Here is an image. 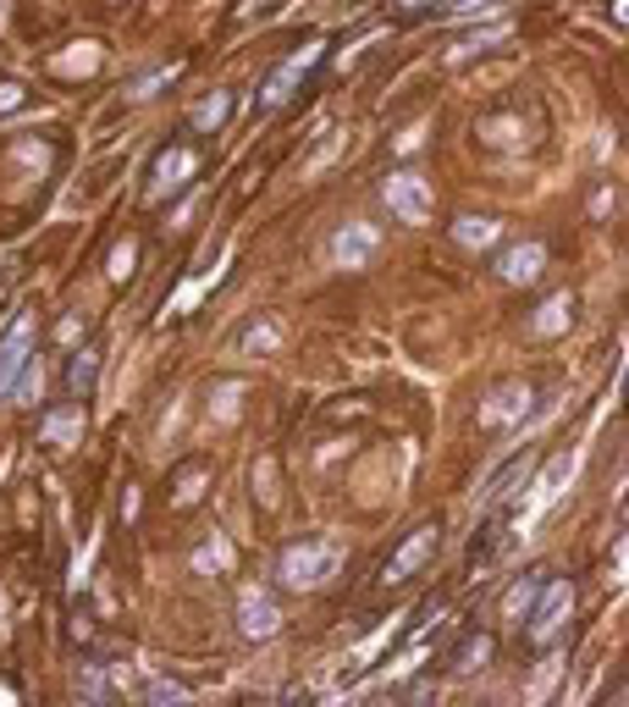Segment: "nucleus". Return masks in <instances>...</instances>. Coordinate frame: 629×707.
<instances>
[{"mask_svg":"<svg viewBox=\"0 0 629 707\" xmlns=\"http://www.w3.org/2000/svg\"><path fill=\"white\" fill-rule=\"evenodd\" d=\"M569 613H574V586H569V580H542V591H535V602H530V631H524V642H530L535 652H547V647L569 631Z\"/></svg>","mask_w":629,"mask_h":707,"instance_id":"obj_1","label":"nucleus"},{"mask_svg":"<svg viewBox=\"0 0 629 707\" xmlns=\"http://www.w3.org/2000/svg\"><path fill=\"white\" fill-rule=\"evenodd\" d=\"M331 570H337V542H326V537L293 542V548L282 553V580L299 586V591H320V586L331 580Z\"/></svg>","mask_w":629,"mask_h":707,"instance_id":"obj_2","label":"nucleus"},{"mask_svg":"<svg viewBox=\"0 0 629 707\" xmlns=\"http://www.w3.org/2000/svg\"><path fill=\"white\" fill-rule=\"evenodd\" d=\"M320 56H326V39H310L304 50H293V56H288V61L271 72V77H265V95H259V106H265V111L288 106V100L299 95V83H304V77L320 67Z\"/></svg>","mask_w":629,"mask_h":707,"instance_id":"obj_3","label":"nucleus"},{"mask_svg":"<svg viewBox=\"0 0 629 707\" xmlns=\"http://www.w3.org/2000/svg\"><path fill=\"white\" fill-rule=\"evenodd\" d=\"M436 548H441V525H420L414 537H409V542L387 559V564H382V586H403L414 570H425V559H431Z\"/></svg>","mask_w":629,"mask_h":707,"instance_id":"obj_4","label":"nucleus"},{"mask_svg":"<svg viewBox=\"0 0 629 707\" xmlns=\"http://www.w3.org/2000/svg\"><path fill=\"white\" fill-rule=\"evenodd\" d=\"M387 205H392V216L398 221H431V189H425V177H414V171H392L387 177Z\"/></svg>","mask_w":629,"mask_h":707,"instance_id":"obj_5","label":"nucleus"},{"mask_svg":"<svg viewBox=\"0 0 629 707\" xmlns=\"http://www.w3.org/2000/svg\"><path fill=\"white\" fill-rule=\"evenodd\" d=\"M238 631H243L249 642H271V636L282 631V608H277V597H271V591H249V597L238 602Z\"/></svg>","mask_w":629,"mask_h":707,"instance_id":"obj_6","label":"nucleus"},{"mask_svg":"<svg viewBox=\"0 0 629 707\" xmlns=\"http://www.w3.org/2000/svg\"><path fill=\"white\" fill-rule=\"evenodd\" d=\"M542 265H547V243L542 238H524V243H513V249L497 254V277L503 283H535V277H542Z\"/></svg>","mask_w":629,"mask_h":707,"instance_id":"obj_7","label":"nucleus"},{"mask_svg":"<svg viewBox=\"0 0 629 707\" xmlns=\"http://www.w3.org/2000/svg\"><path fill=\"white\" fill-rule=\"evenodd\" d=\"M28 354H34V321H17L7 332V343H0V398H7L17 387V376L28 371Z\"/></svg>","mask_w":629,"mask_h":707,"instance_id":"obj_8","label":"nucleus"},{"mask_svg":"<svg viewBox=\"0 0 629 707\" xmlns=\"http://www.w3.org/2000/svg\"><path fill=\"white\" fill-rule=\"evenodd\" d=\"M194 166H199V155H194L189 144H171V149H160V155H155V183H149V200H166L171 189H183Z\"/></svg>","mask_w":629,"mask_h":707,"instance_id":"obj_9","label":"nucleus"},{"mask_svg":"<svg viewBox=\"0 0 629 707\" xmlns=\"http://www.w3.org/2000/svg\"><path fill=\"white\" fill-rule=\"evenodd\" d=\"M205 481H210V465L205 459H189V465H177L171 470V508H194L199 498H205Z\"/></svg>","mask_w":629,"mask_h":707,"instance_id":"obj_10","label":"nucleus"},{"mask_svg":"<svg viewBox=\"0 0 629 707\" xmlns=\"http://www.w3.org/2000/svg\"><path fill=\"white\" fill-rule=\"evenodd\" d=\"M100 343H88V348H77L72 354V366H66V387H72V398H83L88 387H95V376H100Z\"/></svg>","mask_w":629,"mask_h":707,"instance_id":"obj_11","label":"nucleus"},{"mask_svg":"<svg viewBox=\"0 0 629 707\" xmlns=\"http://www.w3.org/2000/svg\"><path fill=\"white\" fill-rule=\"evenodd\" d=\"M232 106H238V100L227 95V88H216V95H205V100L189 111V128H194V133H216V128L232 117Z\"/></svg>","mask_w":629,"mask_h":707,"instance_id":"obj_12","label":"nucleus"},{"mask_svg":"<svg viewBox=\"0 0 629 707\" xmlns=\"http://www.w3.org/2000/svg\"><path fill=\"white\" fill-rule=\"evenodd\" d=\"M371 249H376V232H371V227H348V232H337V243H331V254H337L342 265H359Z\"/></svg>","mask_w":629,"mask_h":707,"instance_id":"obj_13","label":"nucleus"},{"mask_svg":"<svg viewBox=\"0 0 629 707\" xmlns=\"http://www.w3.org/2000/svg\"><path fill=\"white\" fill-rule=\"evenodd\" d=\"M497 232H503V221H492V216H459V221H453V238L470 243V249L497 243Z\"/></svg>","mask_w":629,"mask_h":707,"instance_id":"obj_14","label":"nucleus"},{"mask_svg":"<svg viewBox=\"0 0 629 707\" xmlns=\"http://www.w3.org/2000/svg\"><path fill=\"white\" fill-rule=\"evenodd\" d=\"M492 652H497V642L481 631V636H470V642L453 652V669H459V674H475V669H486V663H492Z\"/></svg>","mask_w":629,"mask_h":707,"instance_id":"obj_15","label":"nucleus"},{"mask_svg":"<svg viewBox=\"0 0 629 707\" xmlns=\"http://www.w3.org/2000/svg\"><path fill=\"white\" fill-rule=\"evenodd\" d=\"M569 321H574V299H569V293H558V299H547V304H542V315H535L530 326L553 337V332H564Z\"/></svg>","mask_w":629,"mask_h":707,"instance_id":"obj_16","label":"nucleus"},{"mask_svg":"<svg viewBox=\"0 0 629 707\" xmlns=\"http://www.w3.org/2000/svg\"><path fill=\"white\" fill-rule=\"evenodd\" d=\"M72 426H83V404H61V409H50V415H45V442H50V448H61Z\"/></svg>","mask_w":629,"mask_h":707,"instance_id":"obj_17","label":"nucleus"},{"mask_svg":"<svg viewBox=\"0 0 629 707\" xmlns=\"http://www.w3.org/2000/svg\"><path fill=\"white\" fill-rule=\"evenodd\" d=\"M133 265H138V243L128 238V243L111 249V283H128V277H133Z\"/></svg>","mask_w":629,"mask_h":707,"instance_id":"obj_18","label":"nucleus"},{"mask_svg":"<svg viewBox=\"0 0 629 707\" xmlns=\"http://www.w3.org/2000/svg\"><path fill=\"white\" fill-rule=\"evenodd\" d=\"M210 564H216V570H227V564H232V548H227L221 537H216L210 548H199V559H194V570H210Z\"/></svg>","mask_w":629,"mask_h":707,"instance_id":"obj_19","label":"nucleus"},{"mask_svg":"<svg viewBox=\"0 0 629 707\" xmlns=\"http://www.w3.org/2000/svg\"><path fill=\"white\" fill-rule=\"evenodd\" d=\"M183 696H189V691L171 685V680H155V685H149V702H183Z\"/></svg>","mask_w":629,"mask_h":707,"instance_id":"obj_20","label":"nucleus"},{"mask_svg":"<svg viewBox=\"0 0 629 707\" xmlns=\"http://www.w3.org/2000/svg\"><path fill=\"white\" fill-rule=\"evenodd\" d=\"M23 106V88L17 83H0V111H17Z\"/></svg>","mask_w":629,"mask_h":707,"instance_id":"obj_21","label":"nucleus"},{"mask_svg":"<svg viewBox=\"0 0 629 707\" xmlns=\"http://www.w3.org/2000/svg\"><path fill=\"white\" fill-rule=\"evenodd\" d=\"M398 12H425V7H436V0H392Z\"/></svg>","mask_w":629,"mask_h":707,"instance_id":"obj_22","label":"nucleus"},{"mask_svg":"<svg viewBox=\"0 0 629 707\" xmlns=\"http://www.w3.org/2000/svg\"><path fill=\"white\" fill-rule=\"evenodd\" d=\"M0 702H17V685H7V680H0Z\"/></svg>","mask_w":629,"mask_h":707,"instance_id":"obj_23","label":"nucleus"}]
</instances>
